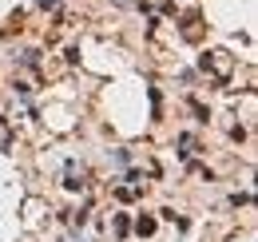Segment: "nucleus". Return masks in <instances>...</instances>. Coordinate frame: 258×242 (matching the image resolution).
Listing matches in <instances>:
<instances>
[{
    "label": "nucleus",
    "instance_id": "1",
    "mask_svg": "<svg viewBox=\"0 0 258 242\" xmlns=\"http://www.w3.org/2000/svg\"><path fill=\"white\" fill-rule=\"evenodd\" d=\"M203 64H211L219 76H226V72H230V60H226V52H211V56H203Z\"/></svg>",
    "mask_w": 258,
    "mask_h": 242
},
{
    "label": "nucleus",
    "instance_id": "2",
    "mask_svg": "<svg viewBox=\"0 0 258 242\" xmlns=\"http://www.w3.org/2000/svg\"><path fill=\"white\" fill-rule=\"evenodd\" d=\"M155 230V218H139V234H151Z\"/></svg>",
    "mask_w": 258,
    "mask_h": 242
}]
</instances>
